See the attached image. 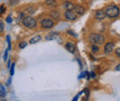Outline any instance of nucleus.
<instances>
[{"mask_svg": "<svg viewBox=\"0 0 120 101\" xmlns=\"http://www.w3.org/2000/svg\"><path fill=\"white\" fill-rule=\"evenodd\" d=\"M105 14L109 18H116L120 14L119 7L115 5H110L105 8Z\"/></svg>", "mask_w": 120, "mask_h": 101, "instance_id": "1", "label": "nucleus"}, {"mask_svg": "<svg viewBox=\"0 0 120 101\" xmlns=\"http://www.w3.org/2000/svg\"><path fill=\"white\" fill-rule=\"evenodd\" d=\"M89 41L93 44L102 45L105 42V37L99 33H91L89 36Z\"/></svg>", "mask_w": 120, "mask_h": 101, "instance_id": "2", "label": "nucleus"}, {"mask_svg": "<svg viewBox=\"0 0 120 101\" xmlns=\"http://www.w3.org/2000/svg\"><path fill=\"white\" fill-rule=\"evenodd\" d=\"M22 24L25 26V27H27V28H29V29H34L35 27H36V25H37V23H36V20L33 18V17H24L23 19H22Z\"/></svg>", "mask_w": 120, "mask_h": 101, "instance_id": "3", "label": "nucleus"}, {"mask_svg": "<svg viewBox=\"0 0 120 101\" xmlns=\"http://www.w3.org/2000/svg\"><path fill=\"white\" fill-rule=\"evenodd\" d=\"M55 25V22L50 19V18H44L42 21H41V26L43 29H52Z\"/></svg>", "mask_w": 120, "mask_h": 101, "instance_id": "4", "label": "nucleus"}, {"mask_svg": "<svg viewBox=\"0 0 120 101\" xmlns=\"http://www.w3.org/2000/svg\"><path fill=\"white\" fill-rule=\"evenodd\" d=\"M65 17L67 19H68V20H75L77 18V15L72 10H67L65 12Z\"/></svg>", "mask_w": 120, "mask_h": 101, "instance_id": "5", "label": "nucleus"}, {"mask_svg": "<svg viewBox=\"0 0 120 101\" xmlns=\"http://www.w3.org/2000/svg\"><path fill=\"white\" fill-rule=\"evenodd\" d=\"M114 47H115V44L112 43V42H108V43L105 44V49H104L105 54H111L114 51Z\"/></svg>", "mask_w": 120, "mask_h": 101, "instance_id": "6", "label": "nucleus"}, {"mask_svg": "<svg viewBox=\"0 0 120 101\" xmlns=\"http://www.w3.org/2000/svg\"><path fill=\"white\" fill-rule=\"evenodd\" d=\"M105 12L103 10V9H98V10H96V12H95V18L96 19H99V20H102V19H104L105 17Z\"/></svg>", "mask_w": 120, "mask_h": 101, "instance_id": "7", "label": "nucleus"}, {"mask_svg": "<svg viewBox=\"0 0 120 101\" xmlns=\"http://www.w3.org/2000/svg\"><path fill=\"white\" fill-rule=\"evenodd\" d=\"M73 9H74V12L78 15H83L84 13H85V9H84V7H81V6H79V5L74 6V8H73Z\"/></svg>", "mask_w": 120, "mask_h": 101, "instance_id": "8", "label": "nucleus"}, {"mask_svg": "<svg viewBox=\"0 0 120 101\" xmlns=\"http://www.w3.org/2000/svg\"><path fill=\"white\" fill-rule=\"evenodd\" d=\"M66 49H67L69 52H71V53H74L76 51L75 45L72 43V42H67V43H66Z\"/></svg>", "mask_w": 120, "mask_h": 101, "instance_id": "9", "label": "nucleus"}, {"mask_svg": "<svg viewBox=\"0 0 120 101\" xmlns=\"http://www.w3.org/2000/svg\"><path fill=\"white\" fill-rule=\"evenodd\" d=\"M63 8L67 9V10H72L74 8V5L71 3V2H68V1H66L64 4H63Z\"/></svg>", "mask_w": 120, "mask_h": 101, "instance_id": "10", "label": "nucleus"}, {"mask_svg": "<svg viewBox=\"0 0 120 101\" xmlns=\"http://www.w3.org/2000/svg\"><path fill=\"white\" fill-rule=\"evenodd\" d=\"M51 17H54V19H56V20H58L60 18V14L58 11H56V10H54V11H51Z\"/></svg>", "mask_w": 120, "mask_h": 101, "instance_id": "11", "label": "nucleus"}, {"mask_svg": "<svg viewBox=\"0 0 120 101\" xmlns=\"http://www.w3.org/2000/svg\"><path fill=\"white\" fill-rule=\"evenodd\" d=\"M41 40H42V37H41V36H35V37L31 38L30 40V43L34 44V43H36V42H40Z\"/></svg>", "mask_w": 120, "mask_h": 101, "instance_id": "12", "label": "nucleus"}, {"mask_svg": "<svg viewBox=\"0 0 120 101\" xmlns=\"http://www.w3.org/2000/svg\"><path fill=\"white\" fill-rule=\"evenodd\" d=\"M57 35H58V33H57V32H52V33H50L49 35H47V36L45 37V39H46L47 41H51V40L55 39V38H56V36H57Z\"/></svg>", "mask_w": 120, "mask_h": 101, "instance_id": "13", "label": "nucleus"}, {"mask_svg": "<svg viewBox=\"0 0 120 101\" xmlns=\"http://www.w3.org/2000/svg\"><path fill=\"white\" fill-rule=\"evenodd\" d=\"M7 92H6V88L4 87V86L2 84H0V97L1 98H4L6 96Z\"/></svg>", "mask_w": 120, "mask_h": 101, "instance_id": "14", "label": "nucleus"}, {"mask_svg": "<svg viewBox=\"0 0 120 101\" xmlns=\"http://www.w3.org/2000/svg\"><path fill=\"white\" fill-rule=\"evenodd\" d=\"M46 4L48 6H51V7H56L57 6V2L56 0H46Z\"/></svg>", "mask_w": 120, "mask_h": 101, "instance_id": "15", "label": "nucleus"}, {"mask_svg": "<svg viewBox=\"0 0 120 101\" xmlns=\"http://www.w3.org/2000/svg\"><path fill=\"white\" fill-rule=\"evenodd\" d=\"M91 52L93 53H97L99 52V47L96 45H91Z\"/></svg>", "mask_w": 120, "mask_h": 101, "instance_id": "16", "label": "nucleus"}, {"mask_svg": "<svg viewBox=\"0 0 120 101\" xmlns=\"http://www.w3.org/2000/svg\"><path fill=\"white\" fill-rule=\"evenodd\" d=\"M27 46V43L25 42H19V47L20 48V49H23V48H25Z\"/></svg>", "mask_w": 120, "mask_h": 101, "instance_id": "17", "label": "nucleus"}, {"mask_svg": "<svg viewBox=\"0 0 120 101\" xmlns=\"http://www.w3.org/2000/svg\"><path fill=\"white\" fill-rule=\"evenodd\" d=\"M14 68H15V63H12L10 66V75L14 74Z\"/></svg>", "mask_w": 120, "mask_h": 101, "instance_id": "18", "label": "nucleus"}, {"mask_svg": "<svg viewBox=\"0 0 120 101\" xmlns=\"http://www.w3.org/2000/svg\"><path fill=\"white\" fill-rule=\"evenodd\" d=\"M5 11H6V7H5V6H1V7H0V15H2Z\"/></svg>", "mask_w": 120, "mask_h": 101, "instance_id": "19", "label": "nucleus"}, {"mask_svg": "<svg viewBox=\"0 0 120 101\" xmlns=\"http://www.w3.org/2000/svg\"><path fill=\"white\" fill-rule=\"evenodd\" d=\"M18 1H19V0H9V4H10L11 6H14V5H16V4L18 3Z\"/></svg>", "mask_w": 120, "mask_h": 101, "instance_id": "20", "label": "nucleus"}, {"mask_svg": "<svg viewBox=\"0 0 120 101\" xmlns=\"http://www.w3.org/2000/svg\"><path fill=\"white\" fill-rule=\"evenodd\" d=\"M116 56H117V57L120 58V47L116 50Z\"/></svg>", "mask_w": 120, "mask_h": 101, "instance_id": "21", "label": "nucleus"}, {"mask_svg": "<svg viewBox=\"0 0 120 101\" xmlns=\"http://www.w3.org/2000/svg\"><path fill=\"white\" fill-rule=\"evenodd\" d=\"M7 22H8V23H11V22H12V17H11L10 16H8V17H7Z\"/></svg>", "mask_w": 120, "mask_h": 101, "instance_id": "22", "label": "nucleus"}, {"mask_svg": "<svg viewBox=\"0 0 120 101\" xmlns=\"http://www.w3.org/2000/svg\"><path fill=\"white\" fill-rule=\"evenodd\" d=\"M3 29H4V24L2 21H0V33L3 31Z\"/></svg>", "mask_w": 120, "mask_h": 101, "instance_id": "23", "label": "nucleus"}, {"mask_svg": "<svg viewBox=\"0 0 120 101\" xmlns=\"http://www.w3.org/2000/svg\"><path fill=\"white\" fill-rule=\"evenodd\" d=\"M7 58H8V50L5 52V54H4V61H7Z\"/></svg>", "mask_w": 120, "mask_h": 101, "instance_id": "24", "label": "nucleus"}, {"mask_svg": "<svg viewBox=\"0 0 120 101\" xmlns=\"http://www.w3.org/2000/svg\"><path fill=\"white\" fill-rule=\"evenodd\" d=\"M68 33H69V34H71V35H74V36H77V34L74 33L73 31H71V30H68Z\"/></svg>", "mask_w": 120, "mask_h": 101, "instance_id": "25", "label": "nucleus"}, {"mask_svg": "<svg viewBox=\"0 0 120 101\" xmlns=\"http://www.w3.org/2000/svg\"><path fill=\"white\" fill-rule=\"evenodd\" d=\"M79 95H77L75 98H73V100H72V101H78V99H79Z\"/></svg>", "mask_w": 120, "mask_h": 101, "instance_id": "26", "label": "nucleus"}, {"mask_svg": "<svg viewBox=\"0 0 120 101\" xmlns=\"http://www.w3.org/2000/svg\"><path fill=\"white\" fill-rule=\"evenodd\" d=\"M23 13H20V15H19V18H18V19H17V20H18V21H19V19H20V18H21V17H23Z\"/></svg>", "mask_w": 120, "mask_h": 101, "instance_id": "27", "label": "nucleus"}, {"mask_svg": "<svg viewBox=\"0 0 120 101\" xmlns=\"http://www.w3.org/2000/svg\"><path fill=\"white\" fill-rule=\"evenodd\" d=\"M116 71H120V64H118V65L116 67Z\"/></svg>", "mask_w": 120, "mask_h": 101, "instance_id": "28", "label": "nucleus"}, {"mask_svg": "<svg viewBox=\"0 0 120 101\" xmlns=\"http://www.w3.org/2000/svg\"><path fill=\"white\" fill-rule=\"evenodd\" d=\"M3 101H5V100H3Z\"/></svg>", "mask_w": 120, "mask_h": 101, "instance_id": "29", "label": "nucleus"}]
</instances>
